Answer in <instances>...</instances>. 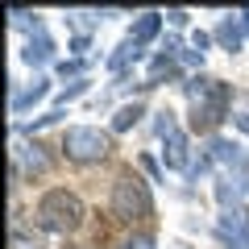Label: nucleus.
<instances>
[{
	"label": "nucleus",
	"instance_id": "obj_1",
	"mask_svg": "<svg viewBox=\"0 0 249 249\" xmlns=\"http://www.w3.org/2000/svg\"><path fill=\"white\" fill-rule=\"evenodd\" d=\"M187 100H191V124L196 129H212L229 116V88L220 79H208V75H196L187 83Z\"/></svg>",
	"mask_w": 249,
	"mask_h": 249
},
{
	"label": "nucleus",
	"instance_id": "obj_2",
	"mask_svg": "<svg viewBox=\"0 0 249 249\" xmlns=\"http://www.w3.org/2000/svg\"><path fill=\"white\" fill-rule=\"evenodd\" d=\"M37 224H42L46 232H75L83 224V204L71 191L54 187V191H46V196L37 199Z\"/></svg>",
	"mask_w": 249,
	"mask_h": 249
},
{
	"label": "nucleus",
	"instance_id": "obj_3",
	"mask_svg": "<svg viewBox=\"0 0 249 249\" xmlns=\"http://www.w3.org/2000/svg\"><path fill=\"white\" fill-rule=\"evenodd\" d=\"M112 212L121 216V220H150L154 216L150 187H145L137 175H121L116 187H112Z\"/></svg>",
	"mask_w": 249,
	"mask_h": 249
},
{
	"label": "nucleus",
	"instance_id": "obj_4",
	"mask_svg": "<svg viewBox=\"0 0 249 249\" xmlns=\"http://www.w3.org/2000/svg\"><path fill=\"white\" fill-rule=\"evenodd\" d=\"M108 150H112V142H108V133H100V129L75 124V129H67V133H62V154H67L71 162H79V166L108 158Z\"/></svg>",
	"mask_w": 249,
	"mask_h": 249
},
{
	"label": "nucleus",
	"instance_id": "obj_5",
	"mask_svg": "<svg viewBox=\"0 0 249 249\" xmlns=\"http://www.w3.org/2000/svg\"><path fill=\"white\" fill-rule=\"evenodd\" d=\"M158 137H162V158H166V166L170 170H187L191 145H187V133L178 129L175 112H158Z\"/></svg>",
	"mask_w": 249,
	"mask_h": 249
},
{
	"label": "nucleus",
	"instance_id": "obj_6",
	"mask_svg": "<svg viewBox=\"0 0 249 249\" xmlns=\"http://www.w3.org/2000/svg\"><path fill=\"white\" fill-rule=\"evenodd\" d=\"M216 237L224 241V249H249V212L245 208H224L216 220Z\"/></svg>",
	"mask_w": 249,
	"mask_h": 249
},
{
	"label": "nucleus",
	"instance_id": "obj_7",
	"mask_svg": "<svg viewBox=\"0 0 249 249\" xmlns=\"http://www.w3.org/2000/svg\"><path fill=\"white\" fill-rule=\"evenodd\" d=\"M21 58H25L29 67H42V62H50V58H54V42L46 37V29H42V25H37V29H34V37L25 42Z\"/></svg>",
	"mask_w": 249,
	"mask_h": 249
},
{
	"label": "nucleus",
	"instance_id": "obj_8",
	"mask_svg": "<svg viewBox=\"0 0 249 249\" xmlns=\"http://www.w3.org/2000/svg\"><path fill=\"white\" fill-rule=\"evenodd\" d=\"M158 29H162V13H142V17L133 21V29H129V42H150V37H158Z\"/></svg>",
	"mask_w": 249,
	"mask_h": 249
},
{
	"label": "nucleus",
	"instance_id": "obj_9",
	"mask_svg": "<svg viewBox=\"0 0 249 249\" xmlns=\"http://www.w3.org/2000/svg\"><path fill=\"white\" fill-rule=\"evenodd\" d=\"M216 37H220V46H224V50H232V54H237V50H241V42H245V29H241L232 17H224L220 25H216Z\"/></svg>",
	"mask_w": 249,
	"mask_h": 249
},
{
	"label": "nucleus",
	"instance_id": "obj_10",
	"mask_svg": "<svg viewBox=\"0 0 249 249\" xmlns=\"http://www.w3.org/2000/svg\"><path fill=\"white\" fill-rule=\"evenodd\" d=\"M46 91H50V83H46V79H34V88H25V91H17V96H13V112L21 116L29 104H37V100H42Z\"/></svg>",
	"mask_w": 249,
	"mask_h": 249
},
{
	"label": "nucleus",
	"instance_id": "obj_11",
	"mask_svg": "<svg viewBox=\"0 0 249 249\" xmlns=\"http://www.w3.org/2000/svg\"><path fill=\"white\" fill-rule=\"evenodd\" d=\"M137 58H142V46L124 37V42H121V50H116L112 58H108V71H124V67H129V62H137Z\"/></svg>",
	"mask_w": 249,
	"mask_h": 249
},
{
	"label": "nucleus",
	"instance_id": "obj_12",
	"mask_svg": "<svg viewBox=\"0 0 249 249\" xmlns=\"http://www.w3.org/2000/svg\"><path fill=\"white\" fill-rule=\"evenodd\" d=\"M137 116H142V104H124L121 112L112 116V129H116V133H124V129H133V124H137Z\"/></svg>",
	"mask_w": 249,
	"mask_h": 249
},
{
	"label": "nucleus",
	"instance_id": "obj_13",
	"mask_svg": "<svg viewBox=\"0 0 249 249\" xmlns=\"http://www.w3.org/2000/svg\"><path fill=\"white\" fill-rule=\"evenodd\" d=\"M121 249H154V237L150 232H133V237H124Z\"/></svg>",
	"mask_w": 249,
	"mask_h": 249
},
{
	"label": "nucleus",
	"instance_id": "obj_14",
	"mask_svg": "<svg viewBox=\"0 0 249 249\" xmlns=\"http://www.w3.org/2000/svg\"><path fill=\"white\" fill-rule=\"evenodd\" d=\"M13 249H42L34 237H25V232H13Z\"/></svg>",
	"mask_w": 249,
	"mask_h": 249
},
{
	"label": "nucleus",
	"instance_id": "obj_15",
	"mask_svg": "<svg viewBox=\"0 0 249 249\" xmlns=\"http://www.w3.org/2000/svg\"><path fill=\"white\" fill-rule=\"evenodd\" d=\"M237 129H241V133H249V100L237 108Z\"/></svg>",
	"mask_w": 249,
	"mask_h": 249
},
{
	"label": "nucleus",
	"instance_id": "obj_16",
	"mask_svg": "<svg viewBox=\"0 0 249 249\" xmlns=\"http://www.w3.org/2000/svg\"><path fill=\"white\" fill-rule=\"evenodd\" d=\"M83 62H58V75H79Z\"/></svg>",
	"mask_w": 249,
	"mask_h": 249
},
{
	"label": "nucleus",
	"instance_id": "obj_17",
	"mask_svg": "<svg viewBox=\"0 0 249 249\" xmlns=\"http://www.w3.org/2000/svg\"><path fill=\"white\" fill-rule=\"evenodd\" d=\"M166 17H170V25H187V13H183V9H175V13H166Z\"/></svg>",
	"mask_w": 249,
	"mask_h": 249
},
{
	"label": "nucleus",
	"instance_id": "obj_18",
	"mask_svg": "<svg viewBox=\"0 0 249 249\" xmlns=\"http://www.w3.org/2000/svg\"><path fill=\"white\" fill-rule=\"evenodd\" d=\"M241 29H245V37H249V9L241 13Z\"/></svg>",
	"mask_w": 249,
	"mask_h": 249
}]
</instances>
